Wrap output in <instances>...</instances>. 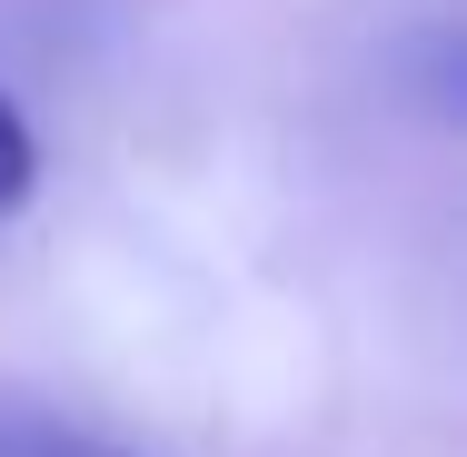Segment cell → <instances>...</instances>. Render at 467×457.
Listing matches in <instances>:
<instances>
[{"label":"cell","instance_id":"obj_1","mask_svg":"<svg viewBox=\"0 0 467 457\" xmlns=\"http://www.w3.org/2000/svg\"><path fill=\"white\" fill-rule=\"evenodd\" d=\"M30 180H40V140H30V119H20L10 90H0V219L30 199Z\"/></svg>","mask_w":467,"mask_h":457},{"label":"cell","instance_id":"obj_2","mask_svg":"<svg viewBox=\"0 0 467 457\" xmlns=\"http://www.w3.org/2000/svg\"><path fill=\"white\" fill-rule=\"evenodd\" d=\"M0 457H119V448L70 438V428H10V438H0Z\"/></svg>","mask_w":467,"mask_h":457}]
</instances>
